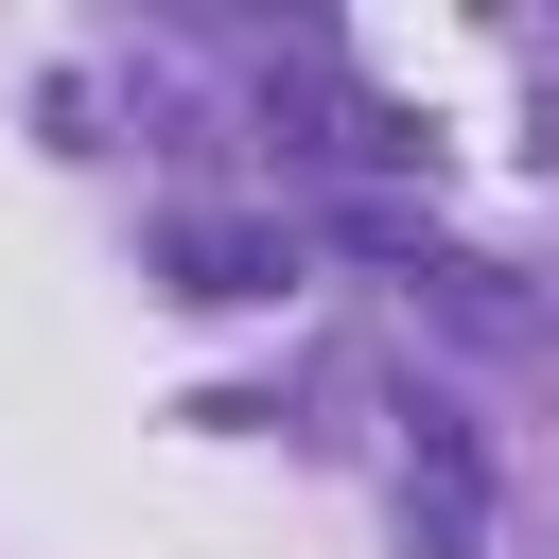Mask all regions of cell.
Listing matches in <instances>:
<instances>
[{"label":"cell","mask_w":559,"mask_h":559,"mask_svg":"<svg viewBox=\"0 0 559 559\" xmlns=\"http://www.w3.org/2000/svg\"><path fill=\"white\" fill-rule=\"evenodd\" d=\"M419 297H437V314H454V332H472V349H524V332H542V314H524V297H507V262H454V245H437V262H419Z\"/></svg>","instance_id":"2"},{"label":"cell","mask_w":559,"mask_h":559,"mask_svg":"<svg viewBox=\"0 0 559 559\" xmlns=\"http://www.w3.org/2000/svg\"><path fill=\"white\" fill-rule=\"evenodd\" d=\"M157 280L227 314V297H280V280H297V245H280V227H227V210H192V227H157Z\"/></svg>","instance_id":"1"}]
</instances>
